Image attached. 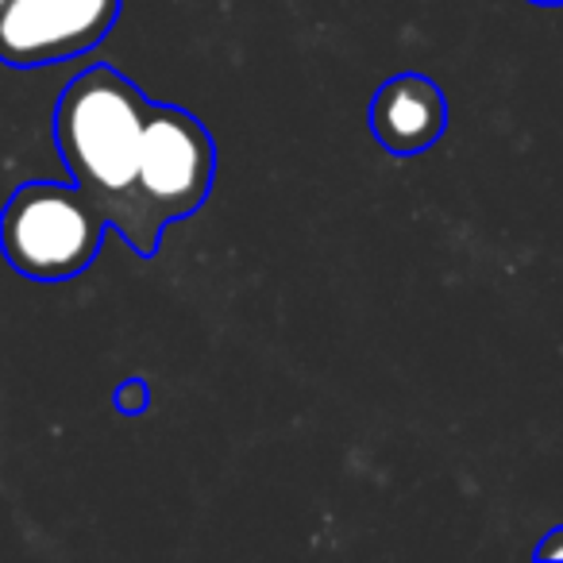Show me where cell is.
<instances>
[{
  "label": "cell",
  "instance_id": "6da1fadb",
  "mask_svg": "<svg viewBox=\"0 0 563 563\" xmlns=\"http://www.w3.org/2000/svg\"><path fill=\"white\" fill-rule=\"evenodd\" d=\"M151 101L117 66L81 70L63 89L55 109V147L70 181H78L104 209L109 228L124 235L128 247L143 255V224L135 205L143 128Z\"/></svg>",
  "mask_w": 563,
  "mask_h": 563
},
{
  "label": "cell",
  "instance_id": "7a4b0ae2",
  "mask_svg": "<svg viewBox=\"0 0 563 563\" xmlns=\"http://www.w3.org/2000/svg\"><path fill=\"white\" fill-rule=\"evenodd\" d=\"M109 232L104 209L78 181H27L0 212V251L35 282H66L89 271Z\"/></svg>",
  "mask_w": 563,
  "mask_h": 563
},
{
  "label": "cell",
  "instance_id": "3957f363",
  "mask_svg": "<svg viewBox=\"0 0 563 563\" xmlns=\"http://www.w3.org/2000/svg\"><path fill=\"white\" fill-rule=\"evenodd\" d=\"M217 178V147L194 112L174 104H151L135 174V205L143 224V255L151 258L163 243L166 224L189 217L205 205Z\"/></svg>",
  "mask_w": 563,
  "mask_h": 563
},
{
  "label": "cell",
  "instance_id": "277c9868",
  "mask_svg": "<svg viewBox=\"0 0 563 563\" xmlns=\"http://www.w3.org/2000/svg\"><path fill=\"white\" fill-rule=\"evenodd\" d=\"M120 0H9L0 9V63L32 70L78 58L112 32Z\"/></svg>",
  "mask_w": 563,
  "mask_h": 563
},
{
  "label": "cell",
  "instance_id": "5b68a950",
  "mask_svg": "<svg viewBox=\"0 0 563 563\" xmlns=\"http://www.w3.org/2000/svg\"><path fill=\"white\" fill-rule=\"evenodd\" d=\"M371 135L390 155H421L444 135L448 128V97L424 74H394L375 89L367 109Z\"/></svg>",
  "mask_w": 563,
  "mask_h": 563
},
{
  "label": "cell",
  "instance_id": "8992f818",
  "mask_svg": "<svg viewBox=\"0 0 563 563\" xmlns=\"http://www.w3.org/2000/svg\"><path fill=\"white\" fill-rule=\"evenodd\" d=\"M112 406H117L120 417H140V413H147V406H151V386L143 383V378H124V383L117 386V394H112Z\"/></svg>",
  "mask_w": 563,
  "mask_h": 563
},
{
  "label": "cell",
  "instance_id": "52a82bcc",
  "mask_svg": "<svg viewBox=\"0 0 563 563\" xmlns=\"http://www.w3.org/2000/svg\"><path fill=\"white\" fill-rule=\"evenodd\" d=\"M537 560H563V525L544 532V540L537 544Z\"/></svg>",
  "mask_w": 563,
  "mask_h": 563
},
{
  "label": "cell",
  "instance_id": "ba28073f",
  "mask_svg": "<svg viewBox=\"0 0 563 563\" xmlns=\"http://www.w3.org/2000/svg\"><path fill=\"white\" fill-rule=\"evenodd\" d=\"M532 4H548L552 9V4H563V0H532Z\"/></svg>",
  "mask_w": 563,
  "mask_h": 563
},
{
  "label": "cell",
  "instance_id": "9c48e42d",
  "mask_svg": "<svg viewBox=\"0 0 563 563\" xmlns=\"http://www.w3.org/2000/svg\"><path fill=\"white\" fill-rule=\"evenodd\" d=\"M4 4H9V0H0V9H4Z\"/></svg>",
  "mask_w": 563,
  "mask_h": 563
}]
</instances>
